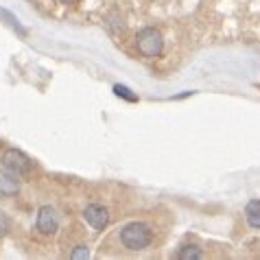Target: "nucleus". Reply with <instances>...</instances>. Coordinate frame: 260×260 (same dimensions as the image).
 <instances>
[{"label":"nucleus","instance_id":"nucleus-1","mask_svg":"<svg viewBox=\"0 0 260 260\" xmlns=\"http://www.w3.org/2000/svg\"><path fill=\"white\" fill-rule=\"evenodd\" d=\"M120 243H122V247H127L132 251H142L153 243V230H151V225L140 223V221L127 223L120 230Z\"/></svg>","mask_w":260,"mask_h":260},{"label":"nucleus","instance_id":"nucleus-2","mask_svg":"<svg viewBox=\"0 0 260 260\" xmlns=\"http://www.w3.org/2000/svg\"><path fill=\"white\" fill-rule=\"evenodd\" d=\"M136 48H138V53L142 57H147V59H155V57L162 55L164 50V40H162V33L157 31V28H142L136 35Z\"/></svg>","mask_w":260,"mask_h":260},{"label":"nucleus","instance_id":"nucleus-3","mask_svg":"<svg viewBox=\"0 0 260 260\" xmlns=\"http://www.w3.org/2000/svg\"><path fill=\"white\" fill-rule=\"evenodd\" d=\"M3 166L7 171L16 173L18 177H22V175H28V173L33 171V160L18 149H7L3 153Z\"/></svg>","mask_w":260,"mask_h":260},{"label":"nucleus","instance_id":"nucleus-4","mask_svg":"<svg viewBox=\"0 0 260 260\" xmlns=\"http://www.w3.org/2000/svg\"><path fill=\"white\" fill-rule=\"evenodd\" d=\"M35 228H38L40 234L50 236L59 230V214H57L55 208L50 206H42L38 210V219H35Z\"/></svg>","mask_w":260,"mask_h":260},{"label":"nucleus","instance_id":"nucleus-5","mask_svg":"<svg viewBox=\"0 0 260 260\" xmlns=\"http://www.w3.org/2000/svg\"><path fill=\"white\" fill-rule=\"evenodd\" d=\"M83 219L94 230H105L107 223H110V212L101 204H90V206H85V210H83Z\"/></svg>","mask_w":260,"mask_h":260},{"label":"nucleus","instance_id":"nucleus-6","mask_svg":"<svg viewBox=\"0 0 260 260\" xmlns=\"http://www.w3.org/2000/svg\"><path fill=\"white\" fill-rule=\"evenodd\" d=\"M20 190V179L16 173L11 171H0V194L3 197H13V194H18Z\"/></svg>","mask_w":260,"mask_h":260},{"label":"nucleus","instance_id":"nucleus-7","mask_svg":"<svg viewBox=\"0 0 260 260\" xmlns=\"http://www.w3.org/2000/svg\"><path fill=\"white\" fill-rule=\"evenodd\" d=\"M245 219L254 230H260V199H251L245 206Z\"/></svg>","mask_w":260,"mask_h":260},{"label":"nucleus","instance_id":"nucleus-8","mask_svg":"<svg viewBox=\"0 0 260 260\" xmlns=\"http://www.w3.org/2000/svg\"><path fill=\"white\" fill-rule=\"evenodd\" d=\"M177 258L179 260H201L204 258V251H201L199 245H184V247H179Z\"/></svg>","mask_w":260,"mask_h":260},{"label":"nucleus","instance_id":"nucleus-9","mask_svg":"<svg viewBox=\"0 0 260 260\" xmlns=\"http://www.w3.org/2000/svg\"><path fill=\"white\" fill-rule=\"evenodd\" d=\"M70 258L72 260H88L90 258V249L85 247V245H77V247L70 251Z\"/></svg>","mask_w":260,"mask_h":260},{"label":"nucleus","instance_id":"nucleus-10","mask_svg":"<svg viewBox=\"0 0 260 260\" xmlns=\"http://www.w3.org/2000/svg\"><path fill=\"white\" fill-rule=\"evenodd\" d=\"M114 92H116V96H122L127 101H138V96L132 94V90L125 88V85H114Z\"/></svg>","mask_w":260,"mask_h":260},{"label":"nucleus","instance_id":"nucleus-11","mask_svg":"<svg viewBox=\"0 0 260 260\" xmlns=\"http://www.w3.org/2000/svg\"><path fill=\"white\" fill-rule=\"evenodd\" d=\"M0 13H3V18H7V20H9V24H11L13 28H16V31H20V33H22V35H26V31H24V28H22V26H20V22H18V18H13V16H11V13H9V11H0Z\"/></svg>","mask_w":260,"mask_h":260},{"label":"nucleus","instance_id":"nucleus-12","mask_svg":"<svg viewBox=\"0 0 260 260\" xmlns=\"http://www.w3.org/2000/svg\"><path fill=\"white\" fill-rule=\"evenodd\" d=\"M9 225H11V223H9V216H7L3 210H0V236H5L7 232H9Z\"/></svg>","mask_w":260,"mask_h":260},{"label":"nucleus","instance_id":"nucleus-13","mask_svg":"<svg viewBox=\"0 0 260 260\" xmlns=\"http://www.w3.org/2000/svg\"><path fill=\"white\" fill-rule=\"evenodd\" d=\"M61 5H72V3H77V0H59Z\"/></svg>","mask_w":260,"mask_h":260}]
</instances>
